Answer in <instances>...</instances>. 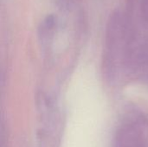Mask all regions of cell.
<instances>
[{
    "label": "cell",
    "mask_w": 148,
    "mask_h": 147,
    "mask_svg": "<svg viewBox=\"0 0 148 147\" xmlns=\"http://www.w3.org/2000/svg\"><path fill=\"white\" fill-rule=\"evenodd\" d=\"M140 13L143 17V20L148 23V0H141Z\"/></svg>",
    "instance_id": "1"
}]
</instances>
